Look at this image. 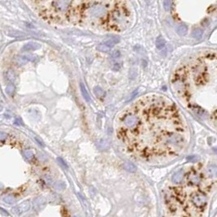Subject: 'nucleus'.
Returning a JSON list of instances; mask_svg holds the SVG:
<instances>
[{
    "instance_id": "nucleus-3",
    "label": "nucleus",
    "mask_w": 217,
    "mask_h": 217,
    "mask_svg": "<svg viewBox=\"0 0 217 217\" xmlns=\"http://www.w3.org/2000/svg\"><path fill=\"white\" fill-rule=\"evenodd\" d=\"M190 201L196 207H202L207 203V197L202 193H195L190 198Z\"/></svg>"
},
{
    "instance_id": "nucleus-9",
    "label": "nucleus",
    "mask_w": 217,
    "mask_h": 217,
    "mask_svg": "<svg viewBox=\"0 0 217 217\" xmlns=\"http://www.w3.org/2000/svg\"><path fill=\"white\" fill-rule=\"evenodd\" d=\"M80 88H81V94H82V96L84 98V99L86 100V102H89L90 101V98H89V95L88 94V91L85 86L84 84H82L81 83L80 84Z\"/></svg>"
},
{
    "instance_id": "nucleus-10",
    "label": "nucleus",
    "mask_w": 217,
    "mask_h": 217,
    "mask_svg": "<svg viewBox=\"0 0 217 217\" xmlns=\"http://www.w3.org/2000/svg\"><path fill=\"white\" fill-rule=\"evenodd\" d=\"M29 57H31V56H28V55L27 56H18L15 59V63L17 65H24L26 63H28V61L30 60V59H29Z\"/></svg>"
},
{
    "instance_id": "nucleus-23",
    "label": "nucleus",
    "mask_w": 217,
    "mask_h": 217,
    "mask_svg": "<svg viewBox=\"0 0 217 217\" xmlns=\"http://www.w3.org/2000/svg\"><path fill=\"white\" fill-rule=\"evenodd\" d=\"M15 124H17V125H23V122H22L20 118H16L15 120Z\"/></svg>"
},
{
    "instance_id": "nucleus-4",
    "label": "nucleus",
    "mask_w": 217,
    "mask_h": 217,
    "mask_svg": "<svg viewBox=\"0 0 217 217\" xmlns=\"http://www.w3.org/2000/svg\"><path fill=\"white\" fill-rule=\"evenodd\" d=\"M187 179H188V181L192 185H198L199 183L201 182V177H200L199 175L194 171H192L188 174Z\"/></svg>"
},
{
    "instance_id": "nucleus-8",
    "label": "nucleus",
    "mask_w": 217,
    "mask_h": 217,
    "mask_svg": "<svg viewBox=\"0 0 217 217\" xmlns=\"http://www.w3.org/2000/svg\"><path fill=\"white\" fill-rule=\"evenodd\" d=\"M97 146L101 150V151H105V150H107L108 146H109V142H108L107 140H105V139L99 140L97 142Z\"/></svg>"
},
{
    "instance_id": "nucleus-24",
    "label": "nucleus",
    "mask_w": 217,
    "mask_h": 217,
    "mask_svg": "<svg viewBox=\"0 0 217 217\" xmlns=\"http://www.w3.org/2000/svg\"><path fill=\"white\" fill-rule=\"evenodd\" d=\"M7 137V134H5L4 133H3V132H1V140L3 141L5 137Z\"/></svg>"
},
{
    "instance_id": "nucleus-13",
    "label": "nucleus",
    "mask_w": 217,
    "mask_h": 217,
    "mask_svg": "<svg viewBox=\"0 0 217 217\" xmlns=\"http://www.w3.org/2000/svg\"><path fill=\"white\" fill-rule=\"evenodd\" d=\"M124 168L126 169L127 171L129 172H134L137 171V168L134 164H133L131 163H125L124 164Z\"/></svg>"
},
{
    "instance_id": "nucleus-6",
    "label": "nucleus",
    "mask_w": 217,
    "mask_h": 217,
    "mask_svg": "<svg viewBox=\"0 0 217 217\" xmlns=\"http://www.w3.org/2000/svg\"><path fill=\"white\" fill-rule=\"evenodd\" d=\"M183 176H184V172H183V170L178 171L172 176V182L175 183V184H179L183 180Z\"/></svg>"
},
{
    "instance_id": "nucleus-14",
    "label": "nucleus",
    "mask_w": 217,
    "mask_h": 217,
    "mask_svg": "<svg viewBox=\"0 0 217 217\" xmlns=\"http://www.w3.org/2000/svg\"><path fill=\"white\" fill-rule=\"evenodd\" d=\"M155 44H156V47L158 49H162L165 46V40L162 37H158L156 39Z\"/></svg>"
},
{
    "instance_id": "nucleus-20",
    "label": "nucleus",
    "mask_w": 217,
    "mask_h": 217,
    "mask_svg": "<svg viewBox=\"0 0 217 217\" xmlns=\"http://www.w3.org/2000/svg\"><path fill=\"white\" fill-rule=\"evenodd\" d=\"M24 156L25 157L27 160H30V158H33V153L32 151H30V150H26V151L24 152Z\"/></svg>"
},
{
    "instance_id": "nucleus-21",
    "label": "nucleus",
    "mask_w": 217,
    "mask_h": 217,
    "mask_svg": "<svg viewBox=\"0 0 217 217\" xmlns=\"http://www.w3.org/2000/svg\"><path fill=\"white\" fill-rule=\"evenodd\" d=\"M163 5H164L165 9L167 11H168L170 9V7H171V2L170 1H164L163 2Z\"/></svg>"
},
{
    "instance_id": "nucleus-5",
    "label": "nucleus",
    "mask_w": 217,
    "mask_h": 217,
    "mask_svg": "<svg viewBox=\"0 0 217 217\" xmlns=\"http://www.w3.org/2000/svg\"><path fill=\"white\" fill-rule=\"evenodd\" d=\"M38 48H40V44L37 43H29L23 46L22 50L24 51H32L38 50Z\"/></svg>"
},
{
    "instance_id": "nucleus-18",
    "label": "nucleus",
    "mask_w": 217,
    "mask_h": 217,
    "mask_svg": "<svg viewBox=\"0 0 217 217\" xmlns=\"http://www.w3.org/2000/svg\"><path fill=\"white\" fill-rule=\"evenodd\" d=\"M6 91H7V94L10 96H13L14 94V92H15V86L12 85V84H10L8 85L6 88Z\"/></svg>"
},
{
    "instance_id": "nucleus-22",
    "label": "nucleus",
    "mask_w": 217,
    "mask_h": 217,
    "mask_svg": "<svg viewBox=\"0 0 217 217\" xmlns=\"http://www.w3.org/2000/svg\"><path fill=\"white\" fill-rule=\"evenodd\" d=\"M120 55V53L119 51H113L112 54V56L113 58H115V59H117V58H119Z\"/></svg>"
},
{
    "instance_id": "nucleus-12",
    "label": "nucleus",
    "mask_w": 217,
    "mask_h": 217,
    "mask_svg": "<svg viewBox=\"0 0 217 217\" xmlns=\"http://www.w3.org/2000/svg\"><path fill=\"white\" fill-rule=\"evenodd\" d=\"M94 94L96 95V97H98V98H102L105 96V92L99 86H95L94 88Z\"/></svg>"
},
{
    "instance_id": "nucleus-7",
    "label": "nucleus",
    "mask_w": 217,
    "mask_h": 217,
    "mask_svg": "<svg viewBox=\"0 0 217 217\" xmlns=\"http://www.w3.org/2000/svg\"><path fill=\"white\" fill-rule=\"evenodd\" d=\"M207 173L210 177H217V166L210 165L207 168Z\"/></svg>"
},
{
    "instance_id": "nucleus-2",
    "label": "nucleus",
    "mask_w": 217,
    "mask_h": 217,
    "mask_svg": "<svg viewBox=\"0 0 217 217\" xmlns=\"http://www.w3.org/2000/svg\"><path fill=\"white\" fill-rule=\"evenodd\" d=\"M132 20L125 1H69L66 15V24L107 32L126 30Z\"/></svg>"
},
{
    "instance_id": "nucleus-19",
    "label": "nucleus",
    "mask_w": 217,
    "mask_h": 217,
    "mask_svg": "<svg viewBox=\"0 0 217 217\" xmlns=\"http://www.w3.org/2000/svg\"><path fill=\"white\" fill-rule=\"evenodd\" d=\"M7 80L10 81H13L15 78V75L14 73V72L12 70H8L7 71Z\"/></svg>"
},
{
    "instance_id": "nucleus-15",
    "label": "nucleus",
    "mask_w": 217,
    "mask_h": 217,
    "mask_svg": "<svg viewBox=\"0 0 217 217\" xmlns=\"http://www.w3.org/2000/svg\"><path fill=\"white\" fill-rule=\"evenodd\" d=\"M97 49L99 51H101V52H109L111 51V49L108 46H107L105 43H102V44H99L98 46H97Z\"/></svg>"
},
{
    "instance_id": "nucleus-1",
    "label": "nucleus",
    "mask_w": 217,
    "mask_h": 217,
    "mask_svg": "<svg viewBox=\"0 0 217 217\" xmlns=\"http://www.w3.org/2000/svg\"><path fill=\"white\" fill-rule=\"evenodd\" d=\"M125 153L148 163L177 155L187 143V129L176 106L166 97L148 94L120 113L115 123Z\"/></svg>"
},
{
    "instance_id": "nucleus-16",
    "label": "nucleus",
    "mask_w": 217,
    "mask_h": 217,
    "mask_svg": "<svg viewBox=\"0 0 217 217\" xmlns=\"http://www.w3.org/2000/svg\"><path fill=\"white\" fill-rule=\"evenodd\" d=\"M117 43H119V38H111L110 40H108V41H105L104 43H105L107 46H109L110 48H112Z\"/></svg>"
},
{
    "instance_id": "nucleus-11",
    "label": "nucleus",
    "mask_w": 217,
    "mask_h": 217,
    "mask_svg": "<svg viewBox=\"0 0 217 217\" xmlns=\"http://www.w3.org/2000/svg\"><path fill=\"white\" fill-rule=\"evenodd\" d=\"M187 31H188V27L186 25V24H181V25H179L177 28V32L178 34L181 35V36L186 34Z\"/></svg>"
},
{
    "instance_id": "nucleus-17",
    "label": "nucleus",
    "mask_w": 217,
    "mask_h": 217,
    "mask_svg": "<svg viewBox=\"0 0 217 217\" xmlns=\"http://www.w3.org/2000/svg\"><path fill=\"white\" fill-rule=\"evenodd\" d=\"M202 35H203V31L199 29H197L193 31V33H192V36H193L194 38H197V39H199L202 38Z\"/></svg>"
}]
</instances>
